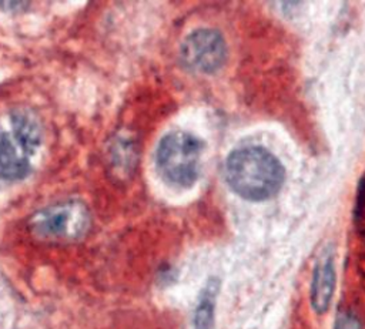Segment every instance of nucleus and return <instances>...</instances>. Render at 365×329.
<instances>
[{"label":"nucleus","mask_w":365,"mask_h":329,"mask_svg":"<svg viewBox=\"0 0 365 329\" xmlns=\"http://www.w3.org/2000/svg\"><path fill=\"white\" fill-rule=\"evenodd\" d=\"M227 53V43L218 30L198 28L184 38L180 58L191 71L212 74L225 64Z\"/></svg>","instance_id":"nucleus-5"},{"label":"nucleus","mask_w":365,"mask_h":329,"mask_svg":"<svg viewBox=\"0 0 365 329\" xmlns=\"http://www.w3.org/2000/svg\"><path fill=\"white\" fill-rule=\"evenodd\" d=\"M0 6L4 7V10H20V9H24L27 7V1H0Z\"/></svg>","instance_id":"nucleus-9"},{"label":"nucleus","mask_w":365,"mask_h":329,"mask_svg":"<svg viewBox=\"0 0 365 329\" xmlns=\"http://www.w3.org/2000/svg\"><path fill=\"white\" fill-rule=\"evenodd\" d=\"M225 181L241 198L261 202L275 197L284 184L285 169L279 160L258 145L241 147L225 160Z\"/></svg>","instance_id":"nucleus-1"},{"label":"nucleus","mask_w":365,"mask_h":329,"mask_svg":"<svg viewBox=\"0 0 365 329\" xmlns=\"http://www.w3.org/2000/svg\"><path fill=\"white\" fill-rule=\"evenodd\" d=\"M90 226L87 207L76 199L58 202L37 211L30 221L31 232L44 241H74Z\"/></svg>","instance_id":"nucleus-4"},{"label":"nucleus","mask_w":365,"mask_h":329,"mask_svg":"<svg viewBox=\"0 0 365 329\" xmlns=\"http://www.w3.org/2000/svg\"><path fill=\"white\" fill-rule=\"evenodd\" d=\"M335 286H336L335 256H334V252L328 248L318 258L312 272V279H311L309 299H311L312 309L317 313L322 315L329 309L332 303Z\"/></svg>","instance_id":"nucleus-6"},{"label":"nucleus","mask_w":365,"mask_h":329,"mask_svg":"<svg viewBox=\"0 0 365 329\" xmlns=\"http://www.w3.org/2000/svg\"><path fill=\"white\" fill-rule=\"evenodd\" d=\"M220 282L217 279H210L205 288L201 292L198 305L194 312V329H211L214 323V309H215V298L218 293Z\"/></svg>","instance_id":"nucleus-7"},{"label":"nucleus","mask_w":365,"mask_h":329,"mask_svg":"<svg viewBox=\"0 0 365 329\" xmlns=\"http://www.w3.org/2000/svg\"><path fill=\"white\" fill-rule=\"evenodd\" d=\"M334 329H362L358 318L349 312H341L335 320Z\"/></svg>","instance_id":"nucleus-8"},{"label":"nucleus","mask_w":365,"mask_h":329,"mask_svg":"<svg viewBox=\"0 0 365 329\" xmlns=\"http://www.w3.org/2000/svg\"><path fill=\"white\" fill-rule=\"evenodd\" d=\"M40 144L41 125L31 111L14 108L0 115V179L24 178Z\"/></svg>","instance_id":"nucleus-2"},{"label":"nucleus","mask_w":365,"mask_h":329,"mask_svg":"<svg viewBox=\"0 0 365 329\" xmlns=\"http://www.w3.org/2000/svg\"><path fill=\"white\" fill-rule=\"evenodd\" d=\"M204 144L187 131H170L158 142L155 165L165 182L175 187H191L200 175Z\"/></svg>","instance_id":"nucleus-3"}]
</instances>
